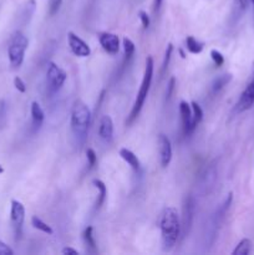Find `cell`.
Listing matches in <instances>:
<instances>
[{
  "label": "cell",
  "instance_id": "6da1fadb",
  "mask_svg": "<svg viewBox=\"0 0 254 255\" xmlns=\"http://www.w3.org/2000/svg\"><path fill=\"white\" fill-rule=\"evenodd\" d=\"M162 246L164 251H171L178 242L181 236V221L173 207H166L159 218Z\"/></svg>",
  "mask_w": 254,
  "mask_h": 255
},
{
  "label": "cell",
  "instance_id": "7a4b0ae2",
  "mask_svg": "<svg viewBox=\"0 0 254 255\" xmlns=\"http://www.w3.org/2000/svg\"><path fill=\"white\" fill-rule=\"evenodd\" d=\"M91 124V111L86 104L77 101L71 112V129L80 144H84Z\"/></svg>",
  "mask_w": 254,
  "mask_h": 255
},
{
  "label": "cell",
  "instance_id": "3957f363",
  "mask_svg": "<svg viewBox=\"0 0 254 255\" xmlns=\"http://www.w3.org/2000/svg\"><path fill=\"white\" fill-rule=\"evenodd\" d=\"M153 59L151 56H148L146 59V66H144V74L143 79H142L141 86H139L138 94H137L136 100H134V104L132 106L131 112H129L128 120H127V125H131L134 120L138 117L139 112H141L142 107H143L144 102H146L147 96H148L149 89H151L152 79H153Z\"/></svg>",
  "mask_w": 254,
  "mask_h": 255
},
{
  "label": "cell",
  "instance_id": "277c9868",
  "mask_svg": "<svg viewBox=\"0 0 254 255\" xmlns=\"http://www.w3.org/2000/svg\"><path fill=\"white\" fill-rule=\"evenodd\" d=\"M29 46V40L21 31H15L7 47V56L12 67H20L24 62L25 52Z\"/></svg>",
  "mask_w": 254,
  "mask_h": 255
},
{
  "label": "cell",
  "instance_id": "5b68a950",
  "mask_svg": "<svg viewBox=\"0 0 254 255\" xmlns=\"http://www.w3.org/2000/svg\"><path fill=\"white\" fill-rule=\"evenodd\" d=\"M67 79V74L65 70H62L59 65L55 62H49L47 64L46 70V82L47 89L51 94H56L62 86H64L65 81Z\"/></svg>",
  "mask_w": 254,
  "mask_h": 255
},
{
  "label": "cell",
  "instance_id": "8992f818",
  "mask_svg": "<svg viewBox=\"0 0 254 255\" xmlns=\"http://www.w3.org/2000/svg\"><path fill=\"white\" fill-rule=\"evenodd\" d=\"M194 214H196V201L192 196H186L182 203V221H181V234L187 237L192 229Z\"/></svg>",
  "mask_w": 254,
  "mask_h": 255
},
{
  "label": "cell",
  "instance_id": "52a82bcc",
  "mask_svg": "<svg viewBox=\"0 0 254 255\" xmlns=\"http://www.w3.org/2000/svg\"><path fill=\"white\" fill-rule=\"evenodd\" d=\"M25 221V207L21 202L12 199L11 207H10V222H11L12 231L16 241L21 238L22 226Z\"/></svg>",
  "mask_w": 254,
  "mask_h": 255
},
{
  "label": "cell",
  "instance_id": "ba28073f",
  "mask_svg": "<svg viewBox=\"0 0 254 255\" xmlns=\"http://www.w3.org/2000/svg\"><path fill=\"white\" fill-rule=\"evenodd\" d=\"M254 105V67L253 71H252L251 79L249 82L247 84L246 89L243 90V92L239 96L238 102L236 104V111L237 114H241V112L248 111L253 107Z\"/></svg>",
  "mask_w": 254,
  "mask_h": 255
},
{
  "label": "cell",
  "instance_id": "9c48e42d",
  "mask_svg": "<svg viewBox=\"0 0 254 255\" xmlns=\"http://www.w3.org/2000/svg\"><path fill=\"white\" fill-rule=\"evenodd\" d=\"M67 42H69L70 50L75 56L79 57H87L91 54V49L89 45L84 41L80 36H77L75 32L70 31L67 34Z\"/></svg>",
  "mask_w": 254,
  "mask_h": 255
},
{
  "label": "cell",
  "instance_id": "30bf717a",
  "mask_svg": "<svg viewBox=\"0 0 254 255\" xmlns=\"http://www.w3.org/2000/svg\"><path fill=\"white\" fill-rule=\"evenodd\" d=\"M179 115L182 120V127H183L184 136H188L196 129V125L193 124V115H192V107L187 101L179 102Z\"/></svg>",
  "mask_w": 254,
  "mask_h": 255
},
{
  "label": "cell",
  "instance_id": "8fae6325",
  "mask_svg": "<svg viewBox=\"0 0 254 255\" xmlns=\"http://www.w3.org/2000/svg\"><path fill=\"white\" fill-rule=\"evenodd\" d=\"M158 153L161 166L163 168L168 167L172 161V144L168 137L163 133L158 136Z\"/></svg>",
  "mask_w": 254,
  "mask_h": 255
},
{
  "label": "cell",
  "instance_id": "7c38bea8",
  "mask_svg": "<svg viewBox=\"0 0 254 255\" xmlns=\"http://www.w3.org/2000/svg\"><path fill=\"white\" fill-rule=\"evenodd\" d=\"M99 41L102 49L110 55H116L120 50V39L112 32H101L99 35Z\"/></svg>",
  "mask_w": 254,
  "mask_h": 255
},
{
  "label": "cell",
  "instance_id": "4fadbf2b",
  "mask_svg": "<svg viewBox=\"0 0 254 255\" xmlns=\"http://www.w3.org/2000/svg\"><path fill=\"white\" fill-rule=\"evenodd\" d=\"M99 136L102 141L111 142L114 138V122L109 115H104L99 122Z\"/></svg>",
  "mask_w": 254,
  "mask_h": 255
},
{
  "label": "cell",
  "instance_id": "5bb4252c",
  "mask_svg": "<svg viewBox=\"0 0 254 255\" xmlns=\"http://www.w3.org/2000/svg\"><path fill=\"white\" fill-rule=\"evenodd\" d=\"M30 112H31V122L32 127H34V131H37V129L41 127L45 119V114L44 111H42L41 106L39 105V102H32L31 107H30Z\"/></svg>",
  "mask_w": 254,
  "mask_h": 255
},
{
  "label": "cell",
  "instance_id": "9a60e30c",
  "mask_svg": "<svg viewBox=\"0 0 254 255\" xmlns=\"http://www.w3.org/2000/svg\"><path fill=\"white\" fill-rule=\"evenodd\" d=\"M249 2H251V0H234L233 7H232V20H233V22H238V20L243 16L244 12L248 9Z\"/></svg>",
  "mask_w": 254,
  "mask_h": 255
},
{
  "label": "cell",
  "instance_id": "2e32d148",
  "mask_svg": "<svg viewBox=\"0 0 254 255\" xmlns=\"http://www.w3.org/2000/svg\"><path fill=\"white\" fill-rule=\"evenodd\" d=\"M120 156H121V158L124 159L126 163L129 164V167H131L133 171H138L139 167H141V163H139L137 156L131 151V149L121 148L120 149Z\"/></svg>",
  "mask_w": 254,
  "mask_h": 255
},
{
  "label": "cell",
  "instance_id": "e0dca14e",
  "mask_svg": "<svg viewBox=\"0 0 254 255\" xmlns=\"http://www.w3.org/2000/svg\"><path fill=\"white\" fill-rule=\"evenodd\" d=\"M92 184L95 186V188L99 191V197H97V201H96V209H100L102 207V204L105 203L106 201V197H107V187L105 186V183L100 179H94L92 181Z\"/></svg>",
  "mask_w": 254,
  "mask_h": 255
},
{
  "label": "cell",
  "instance_id": "ac0fdd59",
  "mask_svg": "<svg viewBox=\"0 0 254 255\" xmlns=\"http://www.w3.org/2000/svg\"><path fill=\"white\" fill-rule=\"evenodd\" d=\"M231 80L232 74H223L217 76L216 79L213 80V82H212V92H213V94L219 92L224 86H227V85L231 82Z\"/></svg>",
  "mask_w": 254,
  "mask_h": 255
},
{
  "label": "cell",
  "instance_id": "d6986e66",
  "mask_svg": "<svg viewBox=\"0 0 254 255\" xmlns=\"http://www.w3.org/2000/svg\"><path fill=\"white\" fill-rule=\"evenodd\" d=\"M252 252V242L251 239L244 238L237 244L234 251L232 252V255H248Z\"/></svg>",
  "mask_w": 254,
  "mask_h": 255
},
{
  "label": "cell",
  "instance_id": "ffe728a7",
  "mask_svg": "<svg viewBox=\"0 0 254 255\" xmlns=\"http://www.w3.org/2000/svg\"><path fill=\"white\" fill-rule=\"evenodd\" d=\"M31 226L34 227L35 229H37V231L42 232V233L47 234V236H52L54 234V231H52L51 227L49 226V224L45 223L42 219H40L39 217H32L31 218Z\"/></svg>",
  "mask_w": 254,
  "mask_h": 255
},
{
  "label": "cell",
  "instance_id": "44dd1931",
  "mask_svg": "<svg viewBox=\"0 0 254 255\" xmlns=\"http://www.w3.org/2000/svg\"><path fill=\"white\" fill-rule=\"evenodd\" d=\"M186 45H187V50H188L191 54H199V52H202V50H203L204 47L203 42L198 41V40L193 36L187 37Z\"/></svg>",
  "mask_w": 254,
  "mask_h": 255
},
{
  "label": "cell",
  "instance_id": "7402d4cb",
  "mask_svg": "<svg viewBox=\"0 0 254 255\" xmlns=\"http://www.w3.org/2000/svg\"><path fill=\"white\" fill-rule=\"evenodd\" d=\"M122 44H124V50H125V61H128L132 59L134 51H136V46H134L133 41L128 37H124L122 40Z\"/></svg>",
  "mask_w": 254,
  "mask_h": 255
},
{
  "label": "cell",
  "instance_id": "603a6c76",
  "mask_svg": "<svg viewBox=\"0 0 254 255\" xmlns=\"http://www.w3.org/2000/svg\"><path fill=\"white\" fill-rule=\"evenodd\" d=\"M84 239L86 246H89L90 249L95 251L96 249V239H95V233H94V228L91 226L87 227L84 232Z\"/></svg>",
  "mask_w": 254,
  "mask_h": 255
},
{
  "label": "cell",
  "instance_id": "cb8c5ba5",
  "mask_svg": "<svg viewBox=\"0 0 254 255\" xmlns=\"http://www.w3.org/2000/svg\"><path fill=\"white\" fill-rule=\"evenodd\" d=\"M191 107H192V115H193V124L196 125L197 127L199 125V122L202 121V119H203V111H202L201 106H199L196 101L192 102Z\"/></svg>",
  "mask_w": 254,
  "mask_h": 255
},
{
  "label": "cell",
  "instance_id": "d4e9b609",
  "mask_svg": "<svg viewBox=\"0 0 254 255\" xmlns=\"http://www.w3.org/2000/svg\"><path fill=\"white\" fill-rule=\"evenodd\" d=\"M172 51H173V45H172V44H168V45H167L166 52H164V59H163V62H162V71H161V74H162V75H163L164 72H166L167 67H168L169 61H171Z\"/></svg>",
  "mask_w": 254,
  "mask_h": 255
},
{
  "label": "cell",
  "instance_id": "484cf974",
  "mask_svg": "<svg viewBox=\"0 0 254 255\" xmlns=\"http://www.w3.org/2000/svg\"><path fill=\"white\" fill-rule=\"evenodd\" d=\"M86 158H87V163H89L90 168H94V167L97 164V154L92 148H87Z\"/></svg>",
  "mask_w": 254,
  "mask_h": 255
},
{
  "label": "cell",
  "instance_id": "4316f807",
  "mask_svg": "<svg viewBox=\"0 0 254 255\" xmlns=\"http://www.w3.org/2000/svg\"><path fill=\"white\" fill-rule=\"evenodd\" d=\"M61 4H62V0H49V15L50 16H54L55 14H57V11L60 10Z\"/></svg>",
  "mask_w": 254,
  "mask_h": 255
},
{
  "label": "cell",
  "instance_id": "83f0119b",
  "mask_svg": "<svg viewBox=\"0 0 254 255\" xmlns=\"http://www.w3.org/2000/svg\"><path fill=\"white\" fill-rule=\"evenodd\" d=\"M211 57L216 66H222V65L224 64V56L218 51V50H212Z\"/></svg>",
  "mask_w": 254,
  "mask_h": 255
},
{
  "label": "cell",
  "instance_id": "f1b7e54d",
  "mask_svg": "<svg viewBox=\"0 0 254 255\" xmlns=\"http://www.w3.org/2000/svg\"><path fill=\"white\" fill-rule=\"evenodd\" d=\"M174 89H176V79H174V77H171V79H169V82H168V86H167V90H166L167 101H168V100L172 97V94H173Z\"/></svg>",
  "mask_w": 254,
  "mask_h": 255
},
{
  "label": "cell",
  "instance_id": "f546056e",
  "mask_svg": "<svg viewBox=\"0 0 254 255\" xmlns=\"http://www.w3.org/2000/svg\"><path fill=\"white\" fill-rule=\"evenodd\" d=\"M14 86H15V89H16L19 92H21V94L26 92V85H25V82L22 81L21 77H19V76L15 77Z\"/></svg>",
  "mask_w": 254,
  "mask_h": 255
},
{
  "label": "cell",
  "instance_id": "4dcf8cb0",
  "mask_svg": "<svg viewBox=\"0 0 254 255\" xmlns=\"http://www.w3.org/2000/svg\"><path fill=\"white\" fill-rule=\"evenodd\" d=\"M138 17H139V20H141L142 26H143L144 29H147V27L149 26V16H148V14H147L146 11H143V10H141V11H138Z\"/></svg>",
  "mask_w": 254,
  "mask_h": 255
},
{
  "label": "cell",
  "instance_id": "1f68e13d",
  "mask_svg": "<svg viewBox=\"0 0 254 255\" xmlns=\"http://www.w3.org/2000/svg\"><path fill=\"white\" fill-rule=\"evenodd\" d=\"M12 254H14V251H12L6 243L0 241V255H12Z\"/></svg>",
  "mask_w": 254,
  "mask_h": 255
},
{
  "label": "cell",
  "instance_id": "d6a6232c",
  "mask_svg": "<svg viewBox=\"0 0 254 255\" xmlns=\"http://www.w3.org/2000/svg\"><path fill=\"white\" fill-rule=\"evenodd\" d=\"M61 253L64 255H79V252L74 248H70V247H66L61 251Z\"/></svg>",
  "mask_w": 254,
  "mask_h": 255
},
{
  "label": "cell",
  "instance_id": "836d02e7",
  "mask_svg": "<svg viewBox=\"0 0 254 255\" xmlns=\"http://www.w3.org/2000/svg\"><path fill=\"white\" fill-rule=\"evenodd\" d=\"M162 2H163V0H153V11L154 12H157L159 9H161Z\"/></svg>",
  "mask_w": 254,
  "mask_h": 255
},
{
  "label": "cell",
  "instance_id": "e575fe53",
  "mask_svg": "<svg viewBox=\"0 0 254 255\" xmlns=\"http://www.w3.org/2000/svg\"><path fill=\"white\" fill-rule=\"evenodd\" d=\"M1 173H4V167L1 166V164H0V174Z\"/></svg>",
  "mask_w": 254,
  "mask_h": 255
},
{
  "label": "cell",
  "instance_id": "d590c367",
  "mask_svg": "<svg viewBox=\"0 0 254 255\" xmlns=\"http://www.w3.org/2000/svg\"><path fill=\"white\" fill-rule=\"evenodd\" d=\"M251 2L253 4V6H254V0H251Z\"/></svg>",
  "mask_w": 254,
  "mask_h": 255
}]
</instances>
